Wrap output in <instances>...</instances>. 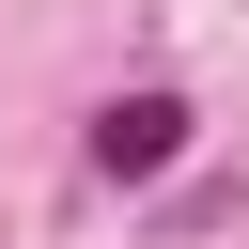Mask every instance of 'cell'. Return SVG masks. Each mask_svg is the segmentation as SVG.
<instances>
[{"instance_id":"6da1fadb","label":"cell","mask_w":249,"mask_h":249,"mask_svg":"<svg viewBox=\"0 0 249 249\" xmlns=\"http://www.w3.org/2000/svg\"><path fill=\"white\" fill-rule=\"evenodd\" d=\"M187 124H202L187 93H109V109H93V171H109V187H156V171L187 156Z\"/></svg>"}]
</instances>
